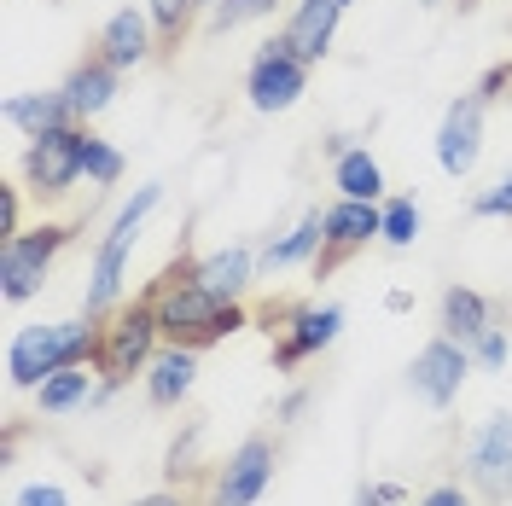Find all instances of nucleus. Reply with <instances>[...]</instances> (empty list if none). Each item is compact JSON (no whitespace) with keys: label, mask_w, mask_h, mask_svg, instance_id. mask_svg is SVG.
Returning <instances> with one entry per match:
<instances>
[{"label":"nucleus","mask_w":512,"mask_h":506,"mask_svg":"<svg viewBox=\"0 0 512 506\" xmlns=\"http://www.w3.org/2000/svg\"><path fill=\"white\" fill-rule=\"evenodd\" d=\"M192 262H198V256H192L187 239H181L175 262L146 285V297L158 303L163 344H181V349H198V355H204L210 344L245 332V326H251V309H245V303H227V297H216V291H204V285L192 280Z\"/></svg>","instance_id":"f257e3e1"},{"label":"nucleus","mask_w":512,"mask_h":506,"mask_svg":"<svg viewBox=\"0 0 512 506\" xmlns=\"http://www.w3.org/2000/svg\"><path fill=\"white\" fill-rule=\"evenodd\" d=\"M99 332H105V320H94V315L18 326L12 344H6V379L18 384V390H35V384H47L64 367H94Z\"/></svg>","instance_id":"f03ea898"},{"label":"nucleus","mask_w":512,"mask_h":506,"mask_svg":"<svg viewBox=\"0 0 512 506\" xmlns=\"http://www.w3.org/2000/svg\"><path fill=\"white\" fill-rule=\"evenodd\" d=\"M163 344V326H158V303L140 291L134 303H117L105 315V332H99V355H94V373H99V390L88 408H105L117 390H123L134 373L152 367V355Z\"/></svg>","instance_id":"7ed1b4c3"},{"label":"nucleus","mask_w":512,"mask_h":506,"mask_svg":"<svg viewBox=\"0 0 512 506\" xmlns=\"http://www.w3.org/2000/svg\"><path fill=\"white\" fill-rule=\"evenodd\" d=\"M163 204V181H146V187L128 198L123 210L111 216V227H105V239H99L94 262H88V291H82V315L105 320L111 309H117V297H123V274H128V251H134V239H140V227H146V216Z\"/></svg>","instance_id":"20e7f679"},{"label":"nucleus","mask_w":512,"mask_h":506,"mask_svg":"<svg viewBox=\"0 0 512 506\" xmlns=\"http://www.w3.org/2000/svg\"><path fill=\"white\" fill-rule=\"evenodd\" d=\"M76 239L70 222H41L24 227L12 239H0V297L6 303H30L35 291L47 285V268L59 262V251Z\"/></svg>","instance_id":"39448f33"},{"label":"nucleus","mask_w":512,"mask_h":506,"mask_svg":"<svg viewBox=\"0 0 512 506\" xmlns=\"http://www.w3.org/2000/svg\"><path fill=\"white\" fill-rule=\"evenodd\" d=\"M309 70H315V64L303 59L286 35L262 41L256 59H251V70H245V99H251V111H262V117L291 111L297 99L309 94Z\"/></svg>","instance_id":"423d86ee"},{"label":"nucleus","mask_w":512,"mask_h":506,"mask_svg":"<svg viewBox=\"0 0 512 506\" xmlns=\"http://www.w3.org/2000/svg\"><path fill=\"white\" fill-rule=\"evenodd\" d=\"M460 472H466V489L483 495L489 506L512 501V413H489L478 431L466 437Z\"/></svg>","instance_id":"0eeeda50"},{"label":"nucleus","mask_w":512,"mask_h":506,"mask_svg":"<svg viewBox=\"0 0 512 506\" xmlns=\"http://www.w3.org/2000/svg\"><path fill=\"white\" fill-rule=\"evenodd\" d=\"M82 152H88V123H64L53 134H35L24 152V181L35 198H64L82 181Z\"/></svg>","instance_id":"6e6552de"},{"label":"nucleus","mask_w":512,"mask_h":506,"mask_svg":"<svg viewBox=\"0 0 512 506\" xmlns=\"http://www.w3.org/2000/svg\"><path fill=\"white\" fill-rule=\"evenodd\" d=\"M344 309L338 303H286V320L274 326V373H297L320 349L338 344Z\"/></svg>","instance_id":"1a4fd4ad"},{"label":"nucleus","mask_w":512,"mask_h":506,"mask_svg":"<svg viewBox=\"0 0 512 506\" xmlns=\"http://www.w3.org/2000/svg\"><path fill=\"white\" fill-rule=\"evenodd\" d=\"M274 466H280L274 437H268V431H251V437L222 460V472L210 483V506H256L262 489L274 483Z\"/></svg>","instance_id":"9d476101"},{"label":"nucleus","mask_w":512,"mask_h":506,"mask_svg":"<svg viewBox=\"0 0 512 506\" xmlns=\"http://www.w3.org/2000/svg\"><path fill=\"white\" fill-rule=\"evenodd\" d=\"M379 233H384L379 204H367V198H332V204H326V245H320V256H315V274L332 280V274H338L355 251H367Z\"/></svg>","instance_id":"9b49d317"},{"label":"nucleus","mask_w":512,"mask_h":506,"mask_svg":"<svg viewBox=\"0 0 512 506\" xmlns=\"http://www.w3.org/2000/svg\"><path fill=\"white\" fill-rule=\"evenodd\" d=\"M472 367H478V361H472V349L437 332V338L414 355V367H408V390H414L425 408H454V402H460V390H466V373H472Z\"/></svg>","instance_id":"f8f14e48"},{"label":"nucleus","mask_w":512,"mask_h":506,"mask_svg":"<svg viewBox=\"0 0 512 506\" xmlns=\"http://www.w3.org/2000/svg\"><path fill=\"white\" fill-rule=\"evenodd\" d=\"M483 105L478 94H460L454 105L443 111V123H437V169H443L448 181H466L483 158Z\"/></svg>","instance_id":"ddd939ff"},{"label":"nucleus","mask_w":512,"mask_h":506,"mask_svg":"<svg viewBox=\"0 0 512 506\" xmlns=\"http://www.w3.org/2000/svg\"><path fill=\"white\" fill-rule=\"evenodd\" d=\"M94 53L105 64H117V70L146 64L158 53V24H152V12H146V6H117V12L105 18V30H99Z\"/></svg>","instance_id":"4468645a"},{"label":"nucleus","mask_w":512,"mask_h":506,"mask_svg":"<svg viewBox=\"0 0 512 506\" xmlns=\"http://www.w3.org/2000/svg\"><path fill=\"white\" fill-rule=\"evenodd\" d=\"M59 88H64V99H70V111H76V123H94L99 111H111V105H117L123 70H117V64H105L99 53H88V59L76 64Z\"/></svg>","instance_id":"2eb2a0df"},{"label":"nucleus","mask_w":512,"mask_h":506,"mask_svg":"<svg viewBox=\"0 0 512 506\" xmlns=\"http://www.w3.org/2000/svg\"><path fill=\"white\" fill-rule=\"evenodd\" d=\"M338 18H344V0H297V12L286 18V41L303 53L309 64H320L338 41Z\"/></svg>","instance_id":"dca6fc26"},{"label":"nucleus","mask_w":512,"mask_h":506,"mask_svg":"<svg viewBox=\"0 0 512 506\" xmlns=\"http://www.w3.org/2000/svg\"><path fill=\"white\" fill-rule=\"evenodd\" d=\"M198 384V349H181V344H163L146 367V402L152 408H181Z\"/></svg>","instance_id":"f3484780"},{"label":"nucleus","mask_w":512,"mask_h":506,"mask_svg":"<svg viewBox=\"0 0 512 506\" xmlns=\"http://www.w3.org/2000/svg\"><path fill=\"white\" fill-rule=\"evenodd\" d=\"M256 251L251 245H227V251H210L192 262V280L204 285V291H216V297H227V303H239L245 297V285L256 280Z\"/></svg>","instance_id":"a211bd4d"},{"label":"nucleus","mask_w":512,"mask_h":506,"mask_svg":"<svg viewBox=\"0 0 512 506\" xmlns=\"http://www.w3.org/2000/svg\"><path fill=\"white\" fill-rule=\"evenodd\" d=\"M489 326H495L489 297H483V291H472V285H448V291H443V320H437V332L472 349L483 332H489Z\"/></svg>","instance_id":"6ab92c4d"},{"label":"nucleus","mask_w":512,"mask_h":506,"mask_svg":"<svg viewBox=\"0 0 512 506\" xmlns=\"http://www.w3.org/2000/svg\"><path fill=\"white\" fill-rule=\"evenodd\" d=\"M0 117L12 128H24V134H53V128L76 123V111H70V99H64V88H41V94H12L6 105H0Z\"/></svg>","instance_id":"aec40b11"},{"label":"nucleus","mask_w":512,"mask_h":506,"mask_svg":"<svg viewBox=\"0 0 512 506\" xmlns=\"http://www.w3.org/2000/svg\"><path fill=\"white\" fill-rule=\"evenodd\" d=\"M320 245H326V210H309V216L291 227V233L268 239V245L256 251V262H262L268 274H274V268H297V262H315Z\"/></svg>","instance_id":"412c9836"},{"label":"nucleus","mask_w":512,"mask_h":506,"mask_svg":"<svg viewBox=\"0 0 512 506\" xmlns=\"http://www.w3.org/2000/svg\"><path fill=\"white\" fill-rule=\"evenodd\" d=\"M332 187H338V198H367V204H384L390 198L384 192V163L367 146H350L344 158L332 163Z\"/></svg>","instance_id":"4be33fe9"},{"label":"nucleus","mask_w":512,"mask_h":506,"mask_svg":"<svg viewBox=\"0 0 512 506\" xmlns=\"http://www.w3.org/2000/svg\"><path fill=\"white\" fill-rule=\"evenodd\" d=\"M99 373H88V367H64V373H53L47 384H35V408L47 413V419H59V413H76L94 402L99 390Z\"/></svg>","instance_id":"5701e85b"},{"label":"nucleus","mask_w":512,"mask_h":506,"mask_svg":"<svg viewBox=\"0 0 512 506\" xmlns=\"http://www.w3.org/2000/svg\"><path fill=\"white\" fill-rule=\"evenodd\" d=\"M216 0H146V12H152V24H158V47H181L198 24V12H210Z\"/></svg>","instance_id":"b1692460"},{"label":"nucleus","mask_w":512,"mask_h":506,"mask_svg":"<svg viewBox=\"0 0 512 506\" xmlns=\"http://www.w3.org/2000/svg\"><path fill=\"white\" fill-rule=\"evenodd\" d=\"M379 210H384V233H379V239L390 245V251H408V245L419 239V227H425L419 204L408 198V192H390V198H384Z\"/></svg>","instance_id":"393cba45"},{"label":"nucleus","mask_w":512,"mask_h":506,"mask_svg":"<svg viewBox=\"0 0 512 506\" xmlns=\"http://www.w3.org/2000/svg\"><path fill=\"white\" fill-rule=\"evenodd\" d=\"M204 431H210L204 419H187V431H181V437L169 443V454H163V477H169V483H192V477L204 472V466H198V448H204Z\"/></svg>","instance_id":"a878e982"},{"label":"nucleus","mask_w":512,"mask_h":506,"mask_svg":"<svg viewBox=\"0 0 512 506\" xmlns=\"http://www.w3.org/2000/svg\"><path fill=\"white\" fill-rule=\"evenodd\" d=\"M123 169H128L123 152L88 128V152H82V175H88V187H117V181H123Z\"/></svg>","instance_id":"bb28decb"},{"label":"nucleus","mask_w":512,"mask_h":506,"mask_svg":"<svg viewBox=\"0 0 512 506\" xmlns=\"http://www.w3.org/2000/svg\"><path fill=\"white\" fill-rule=\"evenodd\" d=\"M274 6H280V0H216L204 24H210V35H227V30L256 24V18H274Z\"/></svg>","instance_id":"cd10ccee"},{"label":"nucleus","mask_w":512,"mask_h":506,"mask_svg":"<svg viewBox=\"0 0 512 506\" xmlns=\"http://www.w3.org/2000/svg\"><path fill=\"white\" fill-rule=\"evenodd\" d=\"M472 361H478L483 373H507V361H512V332L507 326H489L478 344H472Z\"/></svg>","instance_id":"c85d7f7f"},{"label":"nucleus","mask_w":512,"mask_h":506,"mask_svg":"<svg viewBox=\"0 0 512 506\" xmlns=\"http://www.w3.org/2000/svg\"><path fill=\"white\" fill-rule=\"evenodd\" d=\"M472 216H507L512 222V163H507V175H501L495 187H483L478 198H472Z\"/></svg>","instance_id":"c756f323"},{"label":"nucleus","mask_w":512,"mask_h":506,"mask_svg":"<svg viewBox=\"0 0 512 506\" xmlns=\"http://www.w3.org/2000/svg\"><path fill=\"white\" fill-rule=\"evenodd\" d=\"M472 94H478L483 105H489V99H507L512 94V59L507 64H489V70L478 76V88H472Z\"/></svg>","instance_id":"7c9ffc66"},{"label":"nucleus","mask_w":512,"mask_h":506,"mask_svg":"<svg viewBox=\"0 0 512 506\" xmlns=\"http://www.w3.org/2000/svg\"><path fill=\"white\" fill-rule=\"evenodd\" d=\"M419 506H472V489L466 483H437V489H425Z\"/></svg>","instance_id":"2f4dec72"},{"label":"nucleus","mask_w":512,"mask_h":506,"mask_svg":"<svg viewBox=\"0 0 512 506\" xmlns=\"http://www.w3.org/2000/svg\"><path fill=\"white\" fill-rule=\"evenodd\" d=\"M18 506H70L59 483H30V489H18Z\"/></svg>","instance_id":"473e14b6"},{"label":"nucleus","mask_w":512,"mask_h":506,"mask_svg":"<svg viewBox=\"0 0 512 506\" xmlns=\"http://www.w3.org/2000/svg\"><path fill=\"white\" fill-rule=\"evenodd\" d=\"M18 216H24V198H18V187H0V233L12 239V233H24L18 227Z\"/></svg>","instance_id":"72a5a7b5"},{"label":"nucleus","mask_w":512,"mask_h":506,"mask_svg":"<svg viewBox=\"0 0 512 506\" xmlns=\"http://www.w3.org/2000/svg\"><path fill=\"white\" fill-rule=\"evenodd\" d=\"M303 408H309V384H297V390H286V396H280V408H274V419H280V425H291V419H297Z\"/></svg>","instance_id":"f704fd0d"},{"label":"nucleus","mask_w":512,"mask_h":506,"mask_svg":"<svg viewBox=\"0 0 512 506\" xmlns=\"http://www.w3.org/2000/svg\"><path fill=\"white\" fill-rule=\"evenodd\" d=\"M355 506H396V501L384 495V483H361V489H355Z\"/></svg>","instance_id":"c9c22d12"},{"label":"nucleus","mask_w":512,"mask_h":506,"mask_svg":"<svg viewBox=\"0 0 512 506\" xmlns=\"http://www.w3.org/2000/svg\"><path fill=\"white\" fill-rule=\"evenodd\" d=\"M128 506H187V495L181 489H158V495H140V501H128Z\"/></svg>","instance_id":"e433bc0d"},{"label":"nucleus","mask_w":512,"mask_h":506,"mask_svg":"<svg viewBox=\"0 0 512 506\" xmlns=\"http://www.w3.org/2000/svg\"><path fill=\"white\" fill-rule=\"evenodd\" d=\"M384 309H390V315H408V309H414V291H402V285L384 291Z\"/></svg>","instance_id":"4c0bfd02"},{"label":"nucleus","mask_w":512,"mask_h":506,"mask_svg":"<svg viewBox=\"0 0 512 506\" xmlns=\"http://www.w3.org/2000/svg\"><path fill=\"white\" fill-rule=\"evenodd\" d=\"M350 146H355L350 134H332V140H320V152H326V158H332V163L344 158V152H350Z\"/></svg>","instance_id":"58836bf2"},{"label":"nucleus","mask_w":512,"mask_h":506,"mask_svg":"<svg viewBox=\"0 0 512 506\" xmlns=\"http://www.w3.org/2000/svg\"><path fill=\"white\" fill-rule=\"evenodd\" d=\"M454 6H460V12H472V6H478V0H454Z\"/></svg>","instance_id":"ea45409f"},{"label":"nucleus","mask_w":512,"mask_h":506,"mask_svg":"<svg viewBox=\"0 0 512 506\" xmlns=\"http://www.w3.org/2000/svg\"><path fill=\"white\" fill-rule=\"evenodd\" d=\"M425 6H437V0H425Z\"/></svg>","instance_id":"a19ab883"},{"label":"nucleus","mask_w":512,"mask_h":506,"mask_svg":"<svg viewBox=\"0 0 512 506\" xmlns=\"http://www.w3.org/2000/svg\"><path fill=\"white\" fill-rule=\"evenodd\" d=\"M344 6H350V0H344Z\"/></svg>","instance_id":"79ce46f5"}]
</instances>
